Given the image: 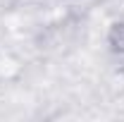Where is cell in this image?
Segmentation results:
<instances>
[{"label":"cell","mask_w":124,"mask_h":122,"mask_svg":"<svg viewBox=\"0 0 124 122\" xmlns=\"http://www.w3.org/2000/svg\"><path fill=\"white\" fill-rule=\"evenodd\" d=\"M108 46H110L112 53L124 55V19L110 24V29H108Z\"/></svg>","instance_id":"1"}]
</instances>
